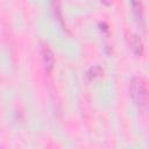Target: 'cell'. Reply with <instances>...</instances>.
<instances>
[{"label":"cell","mask_w":149,"mask_h":149,"mask_svg":"<svg viewBox=\"0 0 149 149\" xmlns=\"http://www.w3.org/2000/svg\"><path fill=\"white\" fill-rule=\"evenodd\" d=\"M133 14L137 21V23L143 28L144 27V12H143V5L141 0H130Z\"/></svg>","instance_id":"obj_3"},{"label":"cell","mask_w":149,"mask_h":149,"mask_svg":"<svg viewBox=\"0 0 149 149\" xmlns=\"http://www.w3.org/2000/svg\"><path fill=\"white\" fill-rule=\"evenodd\" d=\"M130 95H132L134 102L137 105V107L141 111H144L147 108L148 91H147L146 80L142 77L135 76L132 78V80H130Z\"/></svg>","instance_id":"obj_1"},{"label":"cell","mask_w":149,"mask_h":149,"mask_svg":"<svg viewBox=\"0 0 149 149\" xmlns=\"http://www.w3.org/2000/svg\"><path fill=\"white\" fill-rule=\"evenodd\" d=\"M41 55H42L43 66H44L45 71L48 73H50L52 68H54V55H52V51L50 50V48L48 45L44 44L41 48Z\"/></svg>","instance_id":"obj_2"},{"label":"cell","mask_w":149,"mask_h":149,"mask_svg":"<svg viewBox=\"0 0 149 149\" xmlns=\"http://www.w3.org/2000/svg\"><path fill=\"white\" fill-rule=\"evenodd\" d=\"M129 43H130V47L136 55L141 56L143 54V44H142L141 38L137 35H132V37L129 38Z\"/></svg>","instance_id":"obj_4"}]
</instances>
